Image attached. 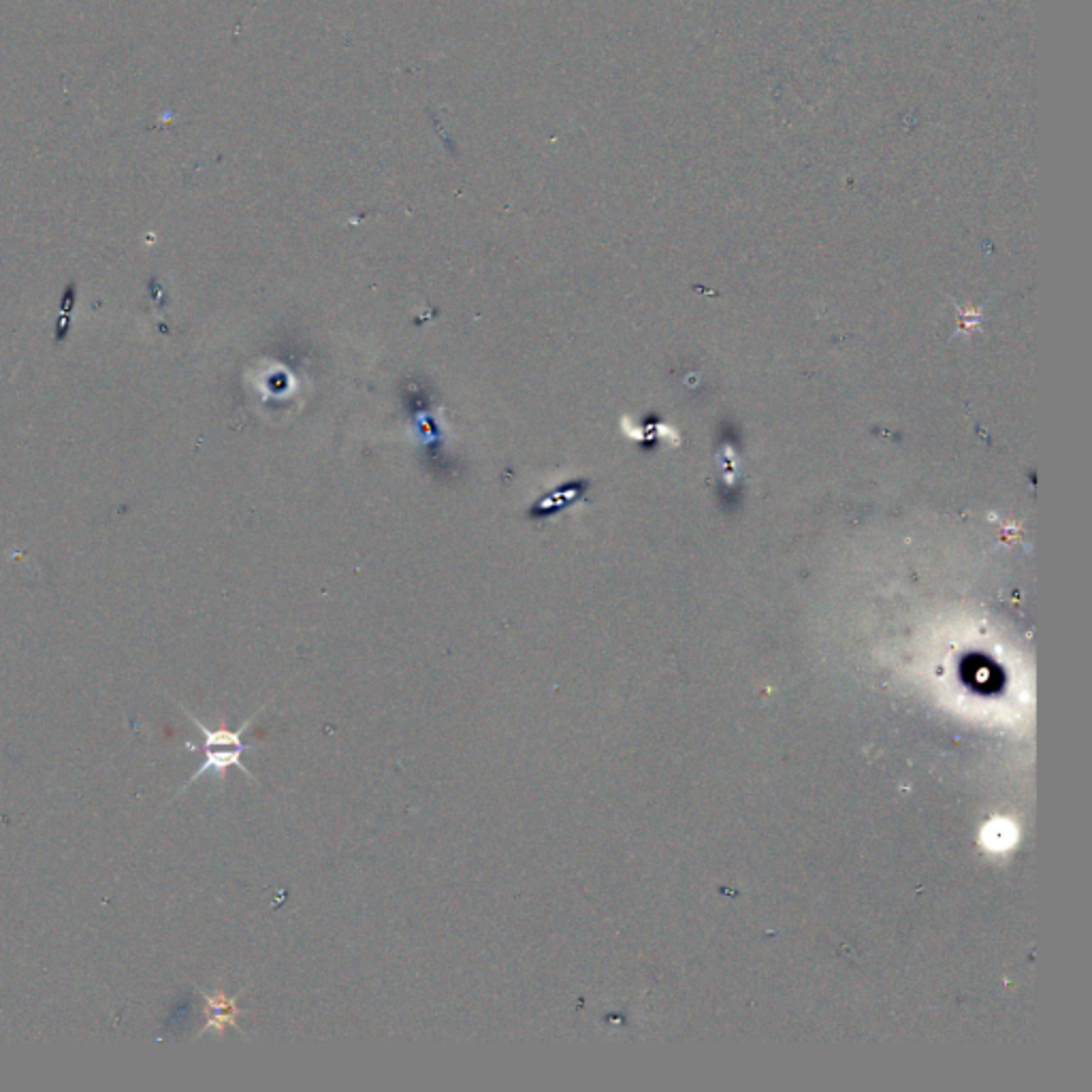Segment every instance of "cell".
<instances>
[{"label": "cell", "instance_id": "3", "mask_svg": "<svg viewBox=\"0 0 1092 1092\" xmlns=\"http://www.w3.org/2000/svg\"><path fill=\"white\" fill-rule=\"evenodd\" d=\"M179 709H181V711H184V713H186V718H188V720H190V721H192L194 725H197V727H199V730H201V734H203V738H205L203 749H224V747H257V745H246V743H244V732L248 730V727H250V723H252L254 720H257V718H259V715H261V713L265 711V707H263V709H259V711H257V715H252V718H250L248 721H244V723H241V727H239V730H235V732H230V730H228V727H224V725H221V727H218V730H210V727H208V725H205L203 721H199L197 718H194V715H192V713H190V711H188V709H186L184 705H179Z\"/></svg>", "mask_w": 1092, "mask_h": 1092}, {"label": "cell", "instance_id": "1", "mask_svg": "<svg viewBox=\"0 0 1092 1092\" xmlns=\"http://www.w3.org/2000/svg\"><path fill=\"white\" fill-rule=\"evenodd\" d=\"M205 999V1012H208V1022L199 1030L197 1037H203L208 1030H214L218 1037L224 1035L226 1028H239L237 1024V1018L241 1014L237 999L239 994H226L224 990H218L214 994L199 990Z\"/></svg>", "mask_w": 1092, "mask_h": 1092}, {"label": "cell", "instance_id": "2", "mask_svg": "<svg viewBox=\"0 0 1092 1092\" xmlns=\"http://www.w3.org/2000/svg\"><path fill=\"white\" fill-rule=\"evenodd\" d=\"M252 749H257V747H224V751L203 749V751H205V760H203V764L199 767V770L190 776V779L186 781L184 787H181V792H184L188 785H192L194 781H197L199 776L208 774V772H214V774L218 776V779L224 781V779H226V770H228V769H233V767L239 769L244 774H248L250 779H254L252 772L244 767V762H241V756H244L246 751H252ZM254 781H257V779H254Z\"/></svg>", "mask_w": 1092, "mask_h": 1092}]
</instances>
